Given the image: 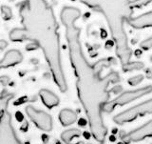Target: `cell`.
I'll use <instances>...</instances> for the list:
<instances>
[{
	"label": "cell",
	"instance_id": "cell-1",
	"mask_svg": "<svg viewBox=\"0 0 152 144\" xmlns=\"http://www.w3.org/2000/svg\"><path fill=\"white\" fill-rule=\"evenodd\" d=\"M21 16L27 40L33 41L43 50L54 82L61 92H66L68 87L61 64L57 23L51 7L45 0H27Z\"/></svg>",
	"mask_w": 152,
	"mask_h": 144
},
{
	"label": "cell",
	"instance_id": "cell-11",
	"mask_svg": "<svg viewBox=\"0 0 152 144\" xmlns=\"http://www.w3.org/2000/svg\"><path fill=\"white\" fill-rule=\"evenodd\" d=\"M39 97L42 100L43 104L49 109H51L59 104V97L55 94L50 92V90L42 89L39 92Z\"/></svg>",
	"mask_w": 152,
	"mask_h": 144
},
{
	"label": "cell",
	"instance_id": "cell-5",
	"mask_svg": "<svg viewBox=\"0 0 152 144\" xmlns=\"http://www.w3.org/2000/svg\"><path fill=\"white\" fill-rule=\"evenodd\" d=\"M0 144H22L14 131L12 114L7 110L0 114Z\"/></svg>",
	"mask_w": 152,
	"mask_h": 144
},
{
	"label": "cell",
	"instance_id": "cell-14",
	"mask_svg": "<svg viewBox=\"0 0 152 144\" xmlns=\"http://www.w3.org/2000/svg\"><path fill=\"white\" fill-rule=\"evenodd\" d=\"M10 38L12 41L21 42L27 40V35L24 29H13L10 32Z\"/></svg>",
	"mask_w": 152,
	"mask_h": 144
},
{
	"label": "cell",
	"instance_id": "cell-17",
	"mask_svg": "<svg viewBox=\"0 0 152 144\" xmlns=\"http://www.w3.org/2000/svg\"><path fill=\"white\" fill-rule=\"evenodd\" d=\"M1 13H2L3 18L5 19V20H10V19H12V11L9 6H5V5L1 6Z\"/></svg>",
	"mask_w": 152,
	"mask_h": 144
},
{
	"label": "cell",
	"instance_id": "cell-13",
	"mask_svg": "<svg viewBox=\"0 0 152 144\" xmlns=\"http://www.w3.org/2000/svg\"><path fill=\"white\" fill-rule=\"evenodd\" d=\"M81 135H82V132L78 130V129H69V130H66L62 133L61 138L66 144H70L73 138L78 137Z\"/></svg>",
	"mask_w": 152,
	"mask_h": 144
},
{
	"label": "cell",
	"instance_id": "cell-7",
	"mask_svg": "<svg viewBox=\"0 0 152 144\" xmlns=\"http://www.w3.org/2000/svg\"><path fill=\"white\" fill-rule=\"evenodd\" d=\"M149 137H152V120L145 123V125L135 129L132 132L126 134V136L122 137V140L126 143L137 142Z\"/></svg>",
	"mask_w": 152,
	"mask_h": 144
},
{
	"label": "cell",
	"instance_id": "cell-12",
	"mask_svg": "<svg viewBox=\"0 0 152 144\" xmlns=\"http://www.w3.org/2000/svg\"><path fill=\"white\" fill-rule=\"evenodd\" d=\"M59 120L63 126H69L77 120V114L70 109H63L59 113Z\"/></svg>",
	"mask_w": 152,
	"mask_h": 144
},
{
	"label": "cell",
	"instance_id": "cell-4",
	"mask_svg": "<svg viewBox=\"0 0 152 144\" xmlns=\"http://www.w3.org/2000/svg\"><path fill=\"white\" fill-rule=\"evenodd\" d=\"M151 113H152V99H149L116 114L113 117V120L115 123L122 125V124H125L127 122H131L139 117L145 116V114Z\"/></svg>",
	"mask_w": 152,
	"mask_h": 144
},
{
	"label": "cell",
	"instance_id": "cell-21",
	"mask_svg": "<svg viewBox=\"0 0 152 144\" xmlns=\"http://www.w3.org/2000/svg\"><path fill=\"white\" fill-rule=\"evenodd\" d=\"M76 144H84L83 142H78V143H76Z\"/></svg>",
	"mask_w": 152,
	"mask_h": 144
},
{
	"label": "cell",
	"instance_id": "cell-19",
	"mask_svg": "<svg viewBox=\"0 0 152 144\" xmlns=\"http://www.w3.org/2000/svg\"><path fill=\"white\" fill-rule=\"evenodd\" d=\"M141 48L142 50H149L152 48V35L149 36L148 38H146L144 41H142L141 43Z\"/></svg>",
	"mask_w": 152,
	"mask_h": 144
},
{
	"label": "cell",
	"instance_id": "cell-2",
	"mask_svg": "<svg viewBox=\"0 0 152 144\" xmlns=\"http://www.w3.org/2000/svg\"><path fill=\"white\" fill-rule=\"evenodd\" d=\"M73 68L78 79V95L88 116L90 131L95 140L103 142L107 129L104 125L101 116L102 106L108 98L106 92L108 82H117L119 80L118 74L112 73L106 78H100V71L89 67L87 61L73 66Z\"/></svg>",
	"mask_w": 152,
	"mask_h": 144
},
{
	"label": "cell",
	"instance_id": "cell-3",
	"mask_svg": "<svg viewBox=\"0 0 152 144\" xmlns=\"http://www.w3.org/2000/svg\"><path fill=\"white\" fill-rule=\"evenodd\" d=\"M151 92H152V86H145V87H142L137 90L127 91V92L121 94L116 98L112 99L111 101H107L106 103H104L102 106V110L104 112L110 113L113 111L115 107L124 106V105L130 103L138 98L144 97V95L150 94Z\"/></svg>",
	"mask_w": 152,
	"mask_h": 144
},
{
	"label": "cell",
	"instance_id": "cell-15",
	"mask_svg": "<svg viewBox=\"0 0 152 144\" xmlns=\"http://www.w3.org/2000/svg\"><path fill=\"white\" fill-rule=\"evenodd\" d=\"M144 63L140 61H133V62H126L123 64L124 72H132V71H139L144 68Z\"/></svg>",
	"mask_w": 152,
	"mask_h": 144
},
{
	"label": "cell",
	"instance_id": "cell-10",
	"mask_svg": "<svg viewBox=\"0 0 152 144\" xmlns=\"http://www.w3.org/2000/svg\"><path fill=\"white\" fill-rule=\"evenodd\" d=\"M130 26L135 29H144L152 27V11L142 13L137 17H131L127 19Z\"/></svg>",
	"mask_w": 152,
	"mask_h": 144
},
{
	"label": "cell",
	"instance_id": "cell-8",
	"mask_svg": "<svg viewBox=\"0 0 152 144\" xmlns=\"http://www.w3.org/2000/svg\"><path fill=\"white\" fill-rule=\"evenodd\" d=\"M9 81L8 76H0V114L6 111L10 100L14 97L13 94L9 93L6 89Z\"/></svg>",
	"mask_w": 152,
	"mask_h": 144
},
{
	"label": "cell",
	"instance_id": "cell-6",
	"mask_svg": "<svg viewBox=\"0 0 152 144\" xmlns=\"http://www.w3.org/2000/svg\"><path fill=\"white\" fill-rule=\"evenodd\" d=\"M25 111L26 114H28V117L31 118V120L40 130L49 132L52 129V118L48 113L36 110L34 107L31 106V105L26 107Z\"/></svg>",
	"mask_w": 152,
	"mask_h": 144
},
{
	"label": "cell",
	"instance_id": "cell-22",
	"mask_svg": "<svg viewBox=\"0 0 152 144\" xmlns=\"http://www.w3.org/2000/svg\"><path fill=\"white\" fill-rule=\"evenodd\" d=\"M150 59H151V60H152V56H151V57H150Z\"/></svg>",
	"mask_w": 152,
	"mask_h": 144
},
{
	"label": "cell",
	"instance_id": "cell-16",
	"mask_svg": "<svg viewBox=\"0 0 152 144\" xmlns=\"http://www.w3.org/2000/svg\"><path fill=\"white\" fill-rule=\"evenodd\" d=\"M151 3H152V0H133V1H131L129 3V6L131 8L142 9V7H145Z\"/></svg>",
	"mask_w": 152,
	"mask_h": 144
},
{
	"label": "cell",
	"instance_id": "cell-20",
	"mask_svg": "<svg viewBox=\"0 0 152 144\" xmlns=\"http://www.w3.org/2000/svg\"><path fill=\"white\" fill-rule=\"evenodd\" d=\"M7 46H8V42L7 41H5L3 39H0V51L4 50Z\"/></svg>",
	"mask_w": 152,
	"mask_h": 144
},
{
	"label": "cell",
	"instance_id": "cell-9",
	"mask_svg": "<svg viewBox=\"0 0 152 144\" xmlns=\"http://www.w3.org/2000/svg\"><path fill=\"white\" fill-rule=\"evenodd\" d=\"M23 60V55L20 51L11 50L5 54L4 57L0 60V69L9 68L14 65L21 63Z\"/></svg>",
	"mask_w": 152,
	"mask_h": 144
},
{
	"label": "cell",
	"instance_id": "cell-18",
	"mask_svg": "<svg viewBox=\"0 0 152 144\" xmlns=\"http://www.w3.org/2000/svg\"><path fill=\"white\" fill-rule=\"evenodd\" d=\"M142 79H144V76H142V75H135V76H132L131 78H129L127 80V82L131 86H136L138 84H140L142 81Z\"/></svg>",
	"mask_w": 152,
	"mask_h": 144
}]
</instances>
